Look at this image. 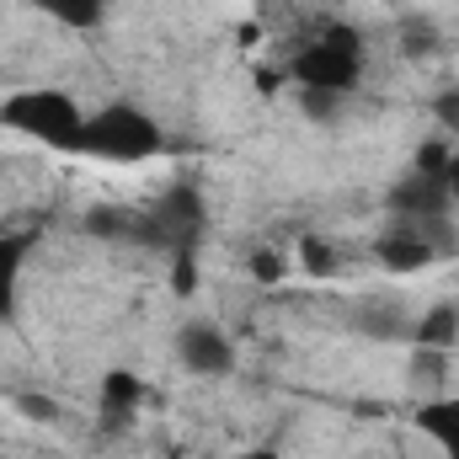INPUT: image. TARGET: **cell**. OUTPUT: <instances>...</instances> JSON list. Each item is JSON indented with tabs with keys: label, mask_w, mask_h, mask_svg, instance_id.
<instances>
[{
	"label": "cell",
	"mask_w": 459,
	"mask_h": 459,
	"mask_svg": "<svg viewBox=\"0 0 459 459\" xmlns=\"http://www.w3.org/2000/svg\"><path fill=\"white\" fill-rule=\"evenodd\" d=\"M411 342L428 347V352H455V342H459V305H433V310L411 326Z\"/></svg>",
	"instance_id": "cell-10"
},
{
	"label": "cell",
	"mask_w": 459,
	"mask_h": 459,
	"mask_svg": "<svg viewBox=\"0 0 459 459\" xmlns=\"http://www.w3.org/2000/svg\"><path fill=\"white\" fill-rule=\"evenodd\" d=\"M0 230H5V225H0Z\"/></svg>",
	"instance_id": "cell-22"
},
{
	"label": "cell",
	"mask_w": 459,
	"mask_h": 459,
	"mask_svg": "<svg viewBox=\"0 0 459 459\" xmlns=\"http://www.w3.org/2000/svg\"><path fill=\"white\" fill-rule=\"evenodd\" d=\"M86 230L102 235V240H123L128 230H139V214L134 209H91L86 214Z\"/></svg>",
	"instance_id": "cell-15"
},
{
	"label": "cell",
	"mask_w": 459,
	"mask_h": 459,
	"mask_svg": "<svg viewBox=\"0 0 459 459\" xmlns=\"http://www.w3.org/2000/svg\"><path fill=\"white\" fill-rule=\"evenodd\" d=\"M230 459H278V449H267V444H256V449H240V455H230Z\"/></svg>",
	"instance_id": "cell-21"
},
{
	"label": "cell",
	"mask_w": 459,
	"mask_h": 459,
	"mask_svg": "<svg viewBox=\"0 0 459 459\" xmlns=\"http://www.w3.org/2000/svg\"><path fill=\"white\" fill-rule=\"evenodd\" d=\"M171 352L193 379H225L235 368V342L220 321H182L171 337Z\"/></svg>",
	"instance_id": "cell-5"
},
{
	"label": "cell",
	"mask_w": 459,
	"mask_h": 459,
	"mask_svg": "<svg viewBox=\"0 0 459 459\" xmlns=\"http://www.w3.org/2000/svg\"><path fill=\"white\" fill-rule=\"evenodd\" d=\"M449 155H455V144H449L444 134H433V139H422V144H417V160H411V171H417V177H433V182H444V171H449Z\"/></svg>",
	"instance_id": "cell-14"
},
{
	"label": "cell",
	"mask_w": 459,
	"mask_h": 459,
	"mask_svg": "<svg viewBox=\"0 0 459 459\" xmlns=\"http://www.w3.org/2000/svg\"><path fill=\"white\" fill-rule=\"evenodd\" d=\"M299 267H305L310 278H332V273L342 267V256H337V246H332V240L305 235V240H299Z\"/></svg>",
	"instance_id": "cell-13"
},
{
	"label": "cell",
	"mask_w": 459,
	"mask_h": 459,
	"mask_svg": "<svg viewBox=\"0 0 459 459\" xmlns=\"http://www.w3.org/2000/svg\"><path fill=\"white\" fill-rule=\"evenodd\" d=\"M444 193H449V204H459V144L449 155V171H444Z\"/></svg>",
	"instance_id": "cell-20"
},
{
	"label": "cell",
	"mask_w": 459,
	"mask_h": 459,
	"mask_svg": "<svg viewBox=\"0 0 459 459\" xmlns=\"http://www.w3.org/2000/svg\"><path fill=\"white\" fill-rule=\"evenodd\" d=\"M444 240H438V225H417V220H395L374 235V262L385 273H422L428 262H438Z\"/></svg>",
	"instance_id": "cell-6"
},
{
	"label": "cell",
	"mask_w": 459,
	"mask_h": 459,
	"mask_svg": "<svg viewBox=\"0 0 459 459\" xmlns=\"http://www.w3.org/2000/svg\"><path fill=\"white\" fill-rule=\"evenodd\" d=\"M368 70V48H363V32L347 27V22H326L316 27L294 59H289V75L299 91H321V97H352V86L363 81Z\"/></svg>",
	"instance_id": "cell-1"
},
{
	"label": "cell",
	"mask_w": 459,
	"mask_h": 459,
	"mask_svg": "<svg viewBox=\"0 0 459 459\" xmlns=\"http://www.w3.org/2000/svg\"><path fill=\"white\" fill-rule=\"evenodd\" d=\"M22 256H27V235L0 230V321H5L11 305H16V273H22Z\"/></svg>",
	"instance_id": "cell-11"
},
{
	"label": "cell",
	"mask_w": 459,
	"mask_h": 459,
	"mask_svg": "<svg viewBox=\"0 0 459 459\" xmlns=\"http://www.w3.org/2000/svg\"><path fill=\"white\" fill-rule=\"evenodd\" d=\"M171 283H177V294H193V289H198V267H193L187 251H177V278H171Z\"/></svg>",
	"instance_id": "cell-19"
},
{
	"label": "cell",
	"mask_w": 459,
	"mask_h": 459,
	"mask_svg": "<svg viewBox=\"0 0 459 459\" xmlns=\"http://www.w3.org/2000/svg\"><path fill=\"white\" fill-rule=\"evenodd\" d=\"M204 230V193L193 187V182H177V187H166L144 214H139V240H155V246H166L171 256L177 251H187L193 246V235Z\"/></svg>",
	"instance_id": "cell-4"
},
{
	"label": "cell",
	"mask_w": 459,
	"mask_h": 459,
	"mask_svg": "<svg viewBox=\"0 0 459 459\" xmlns=\"http://www.w3.org/2000/svg\"><path fill=\"white\" fill-rule=\"evenodd\" d=\"M166 128L144 113L139 102H108L97 113H86V134H81V155L108 160V166H139L150 155H160Z\"/></svg>",
	"instance_id": "cell-3"
},
{
	"label": "cell",
	"mask_w": 459,
	"mask_h": 459,
	"mask_svg": "<svg viewBox=\"0 0 459 459\" xmlns=\"http://www.w3.org/2000/svg\"><path fill=\"white\" fill-rule=\"evenodd\" d=\"M144 401H150V385H144L139 374H128V368H108V374H102L97 406H102V417H108V422H128Z\"/></svg>",
	"instance_id": "cell-9"
},
{
	"label": "cell",
	"mask_w": 459,
	"mask_h": 459,
	"mask_svg": "<svg viewBox=\"0 0 459 459\" xmlns=\"http://www.w3.org/2000/svg\"><path fill=\"white\" fill-rule=\"evenodd\" d=\"M251 278L256 283H283L289 278V256L283 251H256L251 256Z\"/></svg>",
	"instance_id": "cell-17"
},
{
	"label": "cell",
	"mask_w": 459,
	"mask_h": 459,
	"mask_svg": "<svg viewBox=\"0 0 459 459\" xmlns=\"http://www.w3.org/2000/svg\"><path fill=\"white\" fill-rule=\"evenodd\" d=\"M411 422H417V433H422L444 459H459V395H444V390L428 395Z\"/></svg>",
	"instance_id": "cell-8"
},
{
	"label": "cell",
	"mask_w": 459,
	"mask_h": 459,
	"mask_svg": "<svg viewBox=\"0 0 459 459\" xmlns=\"http://www.w3.org/2000/svg\"><path fill=\"white\" fill-rule=\"evenodd\" d=\"M22 5H32V11H43V16L65 22V27H97L108 0H22Z\"/></svg>",
	"instance_id": "cell-12"
},
{
	"label": "cell",
	"mask_w": 459,
	"mask_h": 459,
	"mask_svg": "<svg viewBox=\"0 0 459 459\" xmlns=\"http://www.w3.org/2000/svg\"><path fill=\"white\" fill-rule=\"evenodd\" d=\"M0 128L16 139H32L43 150H81L86 108L59 86H27L0 102Z\"/></svg>",
	"instance_id": "cell-2"
},
{
	"label": "cell",
	"mask_w": 459,
	"mask_h": 459,
	"mask_svg": "<svg viewBox=\"0 0 459 459\" xmlns=\"http://www.w3.org/2000/svg\"><path fill=\"white\" fill-rule=\"evenodd\" d=\"M433 38H438V32H433L428 22H417V16L406 22V48H411V54H428V48H433Z\"/></svg>",
	"instance_id": "cell-18"
},
{
	"label": "cell",
	"mask_w": 459,
	"mask_h": 459,
	"mask_svg": "<svg viewBox=\"0 0 459 459\" xmlns=\"http://www.w3.org/2000/svg\"><path fill=\"white\" fill-rule=\"evenodd\" d=\"M455 204H449V193H444V182H433V177H406V182H395L390 187V214L395 220H417V225H444V214H449Z\"/></svg>",
	"instance_id": "cell-7"
},
{
	"label": "cell",
	"mask_w": 459,
	"mask_h": 459,
	"mask_svg": "<svg viewBox=\"0 0 459 459\" xmlns=\"http://www.w3.org/2000/svg\"><path fill=\"white\" fill-rule=\"evenodd\" d=\"M433 117H438V134L459 144V86H444V91L433 97Z\"/></svg>",
	"instance_id": "cell-16"
}]
</instances>
